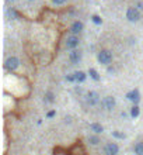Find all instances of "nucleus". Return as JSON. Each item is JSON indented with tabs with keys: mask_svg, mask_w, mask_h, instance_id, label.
Wrapping results in <instances>:
<instances>
[{
	"mask_svg": "<svg viewBox=\"0 0 143 155\" xmlns=\"http://www.w3.org/2000/svg\"><path fill=\"white\" fill-rule=\"evenodd\" d=\"M112 58H114V57H112V52L108 51V50H101L97 55L98 62L101 65H110L111 62H112Z\"/></svg>",
	"mask_w": 143,
	"mask_h": 155,
	"instance_id": "f257e3e1",
	"label": "nucleus"
},
{
	"mask_svg": "<svg viewBox=\"0 0 143 155\" xmlns=\"http://www.w3.org/2000/svg\"><path fill=\"white\" fill-rule=\"evenodd\" d=\"M126 19L132 21V23H136L140 20V11H139V9L136 7H129L128 10H126Z\"/></svg>",
	"mask_w": 143,
	"mask_h": 155,
	"instance_id": "f03ea898",
	"label": "nucleus"
},
{
	"mask_svg": "<svg viewBox=\"0 0 143 155\" xmlns=\"http://www.w3.org/2000/svg\"><path fill=\"white\" fill-rule=\"evenodd\" d=\"M4 66H6L7 71L13 72L16 71L17 68L20 66V59L17 58V57H10V58L6 59V62H4Z\"/></svg>",
	"mask_w": 143,
	"mask_h": 155,
	"instance_id": "7ed1b4c3",
	"label": "nucleus"
},
{
	"mask_svg": "<svg viewBox=\"0 0 143 155\" xmlns=\"http://www.w3.org/2000/svg\"><path fill=\"white\" fill-rule=\"evenodd\" d=\"M119 152V147L117 142H108L104 147V154L105 155H118Z\"/></svg>",
	"mask_w": 143,
	"mask_h": 155,
	"instance_id": "20e7f679",
	"label": "nucleus"
},
{
	"mask_svg": "<svg viewBox=\"0 0 143 155\" xmlns=\"http://www.w3.org/2000/svg\"><path fill=\"white\" fill-rule=\"evenodd\" d=\"M79 37L77 35H70V37H67L66 39V48L67 50H76L79 45Z\"/></svg>",
	"mask_w": 143,
	"mask_h": 155,
	"instance_id": "39448f33",
	"label": "nucleus"
},
{
	"mask_svg": "<svg viewBox=\"0 0 143 155\" xmlns=\"http://www.w3.org/2000/svg\"><path fill=\"white\" fill-rule=\"evenodd\" d=\"M98 102H100V95H98L97 92L90 90L87 93V103L90 104V106H96Z\"/></svg>",
	"mask_w": 143,
	"mask_h": 155,
	"instance_id": "423d86ee",
	"label": "nucleus"
},
{
	"mask_svg": "<svg viewBox=\"0 0 143 155\" xmlns=\"http://www.w3.org/2000/svg\"><path fill=\"white\" fill-rule=\"evenodd\" d=\"M115 103H117V100L114 96H107L103 99V106L105 110H112L115 107Z\"/></svg>",
	"mask_w": 143,
	"mask_h": 155,
	"instance_id": "0eeeda50",
	"label": "nucleus"
},
{
	"mask_svg": "<svg viewBox=\"0 0 143 155\" xmlns=\"http://www.w3.org/2000/svg\"><path fill=\"white\" fill-rule=\"evenodd\" d=\"M69 61H70L72 64H79L80 61H81V51H79V50H72L69 52Z\"/></svg>",
	"mask_w": 143,
	"mask_h": 155,
	"instance_id": "6e6552de",
	"label": "nucleus"
},
{
	"mask_svg": "<svg viewBox=\"0 0 143 155\" xmlns=\"http://www.w3.org/2000/svg\"><path fill=\"white\" fill-rule=\"evenodd\" d=\"M126 99L130 100V102H133L135 104H137V102L140 100V93L137 89H133V90H130L126 93Z\"/></svg>",
	"mask_w": 143,
	"mask_h": 155,
	"instance_id": "1a4fd4ad",
	"label": "nucleus"
},
{
	"mask_svg": "<svg viewBox=\"0 0 143 155\" xmlns=\"http://www.w3.org/2000/svg\"><path fill=\"white\" fill-rule=\"evenodd\" d=\"M83 28H84V24L81 21H74L70 27V31L73 35H76V34H80V32L83 31Z\"/></svg>",
	"mask_w": 143,
	"mask_h": 155,
	"instance_id": "9d476101",
	"label": "nucleus"
},
{
	"mask_svg": "<svg viewBox=\"0 0 143 155\" xmlns=\"http://www.w3.org/2000/svg\"><path fill=\"white\" fill-rule=\"evenodd\" d=\"M90 130L94 133V134H97L98 136V134H101V133L104 131V127H103L100 123H91L90 124Z\"/></svg>",
	"mask_w": 143,
	"mask_h": 155,
	"instance_id": "9b49d317",
	"label": "nucleus"
},
{
	"mask_svg": "<svg viewBox=\"0 0 143 155\" xmlns=\"http://www.w3.org/2000/svg\"><path fill=\"white\" fill-rule=\"evenodd\" d=\"M74 78H76V82H79V83H83L86 80V73L83 71H77V72H74Z\"/></svg>",
	"mask_w": 143,
	"mask_h": 155,
	"instance_id": "f8f14e48",
	"label": "nucleus"
},
{
	"mask_svg": "<svg viewBox=\"0 0 143 155\" xmlns=\"http://www.w3.org/2000/svg\"><path fill=\"white\" fill-rule=\"evenodd\" d=\"M133 151L136 155H143V142H137L133 147Z\"/></svg>",
	"mask_w": 143,
	"mask_h": 155,
	"instance_id": "ddd939ff",
	"label": "nucleus"
},
{
	"mask_svg": "<svg viewBox=\"0 0 143 155\" xmlns=\"http://www.w3.org/2000/svg\"><path fill=\"white\" fill-rule=\"evenodd\" d=\"M139 113H140V109H139V106L135 104L132 109H130V117H133V118H136L139 116Z\"/></svg>",
	"mask_w": 143,
	"mask_h": 155,
	"instance_id": "4468645a",
	"label": "nucleus"
},
{
	"mask_svg": "<svg viewBox=\"0 0 143 155\" xmlns=\"http://www.w3.org/2000/svg\"><path fill=\"white\" fill-rule=\"evenodd\" d=\"M88 75H90L91 78H93V79H94V80H100V75H98V72L96 71V69H94V68H90V69H88Z\"/></svg>",
	"mask_w": 143,
	"mask_h": 155,
	"instance_id": "2eb2a0df",
	"label": "nucleus"
},
{
	"mask_svg": "<svg viewBox=\"0 0 143 155\" xmlns=\"http://www.w3.org/2000/svg\"><path fill=\"white\" fill-rule=\"evenodd\" d=\"M88 142H90L91 145H98L100 144V137L96 134V136H90L88 137Z\"/></svg>",
	"mask_w": 143,
	"mask_h": 155,
	"instance_id": "dca6fc26",
	"label": "nucleus"
},
{
	"mask_svg": "<svg viewBox=\"0 0 143 155\" xmlns=\"http://www.w3.org/2000/svg\"><path fill=\"white\" fill-rule=\"evenodd\" d=\"M45 100L48 103H53L55 102V96H53L52 92H46L45 93Z\"/></svg>",
	"mask_w": 143,
	"mask_h": 155,
	"instance_id": "f3484780",
	"label": "nucleus"
},
{
	"mask_svg": "<svg viewBox=\"0 0 143 155\" xmlns=\"http://www.w3.org/2000/svg\"><path fill=\"white\" fill-rule=\"evenodd\" d=\"M93 21H94L96 24H101V23H103V20L100 19L98 16H93Z\"/></svg>",
	"mask_w": 143,
	"mask_h": 155,
	"instance_id": "a211bd4d",
	"label": "nucleus"
},
{
	"mask_svg": "<svg viewBox=\"0 0 143 155\" xmlns=\"http://www.w3.org/2000/svg\"><path fill=\"white\" fill-rule=\"evenodd\" d=\"M112 136L117 137V138H125V134H121V133H118V131H114Z\"/></svg>",
	"mask_w": 143,
	"mask_h": 155,
	"instance_id": "6ab92c4d",
	"label": "nucleus"
},
{
	"mask_svg": "<svg viewBox=\"0 0 143 155\" xmlns=\"http://www.w3.org/2000/svg\"><path fill=\"white\" fill-rule=\"evenodd\" d=\"M66 80H67V82H74V80H76L74 73H73V75H67V76H66Z\"/></svg>",
	"mask_w": 143,
	"mask_h": 155,
	"instance_id": "aec40b11",
	"label": "nucleus"
},
{
	"mask_svg": "<svg viewBox=\"0 0 143 155\" xmlns=\"http://www.w3.org/2000/svg\"><path fill=\"white\" fill-rule=\"evenodd\" d=\"M55 116H56V111H55V110L48 111V114H46V117H48V118H52V117H55Z\"/></svg>",
	"mask_w": 143,
	"mask_h": 155,
	"instance_id": "412c9836",
	"label": "nucleus"
},
{
	"mask_svg": "<svg viewBox=\"0 0 143 155\" xmlns=\"http://www.w3.org/2000/svg\"><path fill=\"white\" fill-rule=\"evenodd\" d=\"M66 0H52V3L53 4H63Z\"/></svg>",
	"mask_w": 143,
	"mask_h": 155,
	"instance_id": "4be33fe9",
	"label": "nucleus"
},
{
	"mask_svg": "<svg viewBox=\"0 0 143 155\" xmlns=\"http://www.w3.org/2000/svg\"><path fill=\"white\" fill-rule=\"evenodd\" d=\"M137 9H143V3H137Z\"/></svg>",
	"mask_w": 143,
	"mask_h": 155,
	"instance_id": "5701e85b",
	"label": "nucleus"
}]
</instances>
